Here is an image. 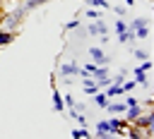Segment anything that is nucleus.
I'll use <instances>...</instances> for the list:
<instances>
[{
    "label": "nucleus",
    "instance_id": "f257e3e1",
    "mask_svg": "<svg viewBox=\"0 0 154 139\" xmlns=\"http://www.w3.org/2000/svg\"><path fill=\"white\" fill-rule=\"evenodd\" d=\"M26 14H29L26 7H24V5H17L10 14H5V19H2V29H7V31H17V26L26 19Z\"/></svg>",
    "mask_w": 154,
    "mask_h": 139
},
{
    "label": "nucleus",
    "instance_id": "f03ea898",
    "mask_svg": "<svg viewBox=\"0 0 154 139\" xmlns=\"http://www.w3.org/2000/svg\"><path fill=\"white\" fill-rule=\"evenodd\" d=\"M130 125H135V127H137V129H142L144 134H152V125H154V113H152V108L142 110V113H140V117H137L135 122H130Z\"/></svg>",
    "mask_w": 154,
    "mask_h": 139
},
{
    "label": "nucleus",
    "instance_id": "7ed1b4c3",
    "mask_svg": "<svg viewBox=\"0 0 154 139\" xmlns=\"http://www.w3.org/2000/svg\"><path fill=\"white\" fill-rule=\"evenodd\" d=\"M108 34V24L99 17V19H89V26H87V36H103Z\"/></svg>",
    "mask_w": 154,
    "mask_h": 139
},
{
    "label": "nucleus",
    "instance_id": "20e7f679",
    "mask_svg": "<svg viewBox=\"0 0 154 139\" xmlns=\"http://www.w3.org/2000/svg\"><path fill=\"white\" fill-rule=\"evenodd\" d=\"M79 72H82V67L77 62H63L58 67V77H79Z\"/></svg>",
    "mask_w": 154,
    "mask_h": 139
},
{
    "label": "nucleus",
    "instance_id": "39448f33",
    "mask_svg": "<svg viewBox=\"0 0 154 139\" xmlns=\"http://www.w3.org/2000/svg\"><path fill=\"white\" fill-rule=\"evenodd\" d=\"M89 58H91V62H96V65H108V62H111V58H108L99 46H91V48H89Z\"/></svg>",
    "mask_w": 154,
    "mask_h": 139
},
{
    "label": "nucleus",
    "instance_id": "423d86ee",
    "mask_svg": "<svg viewBox=\"0 0 154 139\" xmlns=\"http://www.w3.org/2000/svg\"><path fill=\"white\" fill-rule=\"evenodd\" d=\"M125 108H128V105H125V101H113V98H111V101L106 103V108H103V110H106L108 115H123V113H125Z\"/></svg>",
    "mask_w": 154,
    "mask_h": 139
},
{
    "label": "nucleus",
    "instance_id": "0eeeda50",
    "mask_svg": "<svg viewBox=\"0 0 154 139\" xmlns=\"http://www.w3.org/2000/svg\"><path fill=\"white\" fill-rule=\"evenodd\" d=\"M144 108H142V103H135V105H128L125 108V113H123V117H125V122L130 125V122H135L137 117H140V113H142Z\"/></svg>",
    "mask_w": 154,
    "mask_h": 139
},
{
    "label": "nucleus",
    "instance_id": "6e6552de",
    "mask_svg": "<svg viewBox=\"0 0 154 139\" xmlns=\"http://www.w3.org/2000/svg\"><path fill=\"white\" fill-rule=\"evenodd\" d=\"M130 74H132V79L137 81V86L149 89V77H147V72H144V70H140V65H137L135 70H130Z\"/></svg>",
    "mask_w": 154,
    "mask_h": 139
},
{
    "label": "nucleus",
    "instance_id": "1a4fd4ad",
    "mask_svg": "<svg viewBox=\"0 0 154 139\" xmlns=\"http://www.w3.org/2000/svg\"><path fill=\"white\" fill-rule=\"evenodd\" d=\"M82 89H84V93H96L99 91V84H96V79L94 77H82Z\"/></svg>",
    "mask_w": 154,
    "mask_h": 139
},
{
    "label": "nucleus",
    "instance_id": "9d476101",
    "mask_svg": "<svg viewBox=\"0 0 154 139\" xmlns=\"http://www.w3.org/2000/svg\"><path fill=\"white\" fill-rule=\"evenodd\" d=\"M51 103H53V110H55V113H63V110H65V103H63V93H60L58 89H53V93H51Z\"/></svg>",
    "mask_w": 154,
    "mask_h": 139
},
{
    "label": "nucleus",
    "instance_id": "9b49d317",
    "mask_svg": "<svg viewBox=\"0 0 154 139\" xmlns=\"http://www.w3.org/2000/svg\"><path fill=\"white\" fill-rule=\"evenodd\" d=\"M14 38H17V31H7V29L0 26V48H2V46H10Z\"/></svg>",
    "mask_w": 154,
    "mask_h": 139
},
{
    "label": "nucleus",
    "instance_id": "f8f14e48",
    "mask_svg": "<svg viewBox=\"0 0 154 139\" xmlns=\"http://www.w3.org/2000/svg\"><path fill=\"white\" fill-rule=\"evenodd\" d=\"M103 93H106V96H108V101H111V98H120V96H123V89H120V84H113V81H111V84L106 86V91H103Z\"/></svg>",
    "mask_w": 154,
    "mask_h": 139
},
{
    "label": "nucleus",
    "instance_id": "ddd939ff",
    "mask_svg": "<svg viewBox=\"0 0 154 139\" xmlns=\"http://www.w3.org/2000/svg\"><path fill=\"white\" fill-rule=\"evenodd\" d=\"M132 31H135V38H140V41L152 36V29H149V24H140V26H135Z\"/></svg>",
    "mask_w": 154,
    "mask_h": 139
},
{
    "label": "nucleus",
    "instance_id": "4468645a",
    "mask_svg": "<svg viewBox=\"0 0 154 139\" xmlns=\"http://www.w3.org/2000/svg\"><path fill=\"white\" fill-rule=\"evenodd\" d=\"M91 98H94V103H96V105H99L101 110H103V108H106V103H108V96H106V93H103L101 89H99L96 93H91Z\"/></svg>",
    "mask_w": 154,
    "mask_h": 139
},
{
    "label": "nucleus",
    "instance_id": "2eb2a0df",
    "mask_svg": "<svg viewBox=\"0 0 154 139\" xmlns=\"http://www.w3.org/2000/svg\"><path fill=\"white\" fill-rule=\"evenodd\" d=\"M125 134H128V139H144L147 134L142 132V129H137L135 125H130V127H125Z\"/></svg>",
    "mask_w": 154,
    "mask_h": 139
},
{
    "label": "nucleus",
    "instance_id": "dca6fc26",
    "mask_svg": "<svg viewBox=\"0 0 154 139\" xmlns=\"http://www.w3.org/2000/svg\"><path fill=\"white\" fill-rule=\"evenodd\" d=\"M70 134H72V139H89V137H91V132H89L87 127H77V129H72Z\"/></svg>",
    "mask_w": 154,
    "mask_h": 139
},
{
    "label": "nucleus",
    "instance_id": "f3484780",
    "mask_svg": "<svg viewBox=\"0 0 154 139\" xmlns=\"http://www.w3.org/2000/svg\"><path fill=\"white\" fill-rule=\"evenodd\" d=\"M46 2H53V0H24L22 5L26 7V12H31V10H36V7H41V5H46Z\"/></svg>",
    "mask_w": 154,
    "mask_h": 139
},
{
    "label": "nucleus",
    "instance_id": "a211bd4d",
    "mask_svg": "<svg viewBox=\"0 0 154 139\" xmlns=\"http://www.w3.org/2000/svg\"><path fill=\"white\" fill-rule=\"evenodd\" d=\"M132 58H135L137 62H142V60L152 58V53H149V50H144V48H135V50H132Z\"/></svg>",
    "mask_w": 154,
    "mask_h": 139
},
{
    "label": "nucleus",
    "instance_id": "6ab92c4d",
    "mask_svg": "<svg viewBox=\"0 0 154 139\" xmlns=\"http://www.w3.org/2000/svg\"><path fill=\"white\" fill-rule=\"evenodd\" d=\"M89 7H96V10H111V2L108 0H87Z\"/></svg>",
    "mask_w": 154,
    "mask_h": 139
},
{
    "label": "nucleus",
    "instance_id": "aec40b11",
    "mask_svg": "<svg viewBox=\"0 0 154 139\" xmlns=\"http://www.w3.org/2000/svg\"><path fill=\"white\" fill-rule=\"evenodd\" d=\"M120 89H123V93H132V91L137 89V81H135V79H125V81L120 84Z\"/></svg>",
    "mask_w": 154,
    "mask_h": 139
},
{
    "label": "nucleus",
    "instance_id": "412c9836",
    "mask_svg": "<svg viewBox=\"0 0 154 139\" xmlns=\"http://www.w3.org/2000/svg\"><path fill=\"white\" fill-rule=\"evenodd\" d=\"M94 132H96V134H101V132H111L108 120H99V122H96V127H94Z\"/></svg>",
    "mask_w": 154,
    "mask_h": 139
},
{
    "label": "nucleus",
    "instance_id": "4be33fe9",
    "mask_svg": "<svg viewBox=\"0 0 154 139\" xmlns=\"http://www.w3.org/2000/svg\"><path fill=\"white\" fill-rule=\"evenodd\" d=\"M125 29H128V22H123V17H118V19H116V36L123 34Z\"/></svg>",
    "mask_w": 154,
    "mask_h": 139
},
{
    "label": "nucleus",
    "instance_id": "5701e85b",
    "mask_svg": "<svg viewBox=\"0 0 154 139\" xmlns=\"http://www.w3.org/2000/svg\"><path fill=\"white\" fill-rule=\"evenodd\" d=\"M111 10H113L118 17H125V14H128V5H113Z\"/></svg>",
    "mask_w": 154,
    "mask_h": 139
},
{
    "label": "nucleus",
    "instance_id": "b1692460",
    "mask_svg": "<svg viewBox=\"0 0 154 139\" xmlns=\"http://www.w3.org/2000/svg\"><path fill=\"white\" fill-rule=\"evenodd\" d=\"M84 14H87V19H99V17H101V10H96V7H89Z\"/></svg>",
    "mask_w": 154,
    "mask_h": 139
},
{
    "label": "nucleus",
    "instance_id": "393cba45",
    "mask_svg": "<svg viewBox=\"0 0 154 139\" xmlns=\"http://www.w3.org/2000/svg\"><path fill=\"white\" fill-rule=\"evenodd\" d=\"M77 26H79V19H77V17H75V19H70V22H67V24H65V26H63V29H65V31H75V29H77Z\"/></svg>",
    "mask_w": 154,
    "mask_h": 139
},
{
    "label": "nucleus",
    "instance_id": "a878e982",
    "mask_svg": "<svg viewBox=\"0 0 154 139\" xmlns=\"http://www.w3.org/2000/svg\"><path fill=\"white\" fill-rule=\"evenodd\" d=\"M63 103H65V108H72L77 101H75V96H72V93H65V96H63Z\"/></svg>",
    "mask_w": 154,
    "mask_h": 139
},
{
    "label": "nucleus",
    "instance_id": "bb28decb",
    "mask_svg": "<svg viewBox=\"0 0 154 139\" xmlns=\"http://www.w3.org/2000/svg\"><path fill=\"white\" fill-rule=\"evenodd\" d=\"M96 84H99V89H106V86L111 84V74H108V77H103V79H96Z\"/></svg>",
    "mask_w": 154,
    "mask_h": 139
},
{
    "label": "nucleus",
    "instance_id": "cd10ccee",
    "mask_svg": "<svg viewBox=\"0 0 154 139\" xmlns=\"http://www.w3.org/2000/svg\"><path fill=\"white\" fill-rule=\"evenodd\" d=\"M75 120H77V125H79V127H87V117H84V113H77V117H75Z\"/></svg>",
    "mask_w": 154,
    "mask_h": 139
},
{
    "label": "nucleus",
    "instance_id": "c85d7f7f",
    "mask_svg": "<svg viewBox=\"0 0 154 139\" xmlns=\"http://www.w3.org/2000/svg\"><path fill=\"white\" fill-rule=\"evenodd\" d=\"M123 2H125L128 7H132V5H135V0H123Z\"/></svg>",
    "mask_w": 154,
    "mask_h": 139
},
{
    "label": "nucleus",
    "instance_id": "c756f323",
    "mask_svg": "<svg viewBox=\"0 0 154 139\" xmlns=\"http://www.w3.org/2000/svg\"><path fill=\"white\" fill-rule=\"evenodd\" d=\"M144 139H152V134H147V137H144Z\"/></svg>",
    "mask_w": 154,
    "mask_h": 139
},
{
    "label": "nucleus",
    "instance_id": "7c9ffc66",
    "mask_svg": "<svg viewBox=\"0 0 154 139\" xmlns=\"http://www.w3.org/2000/svg\"><path fill=\"white\" fill-rule=\"evenodd\" d=\"M89 139H91V137H89Z\"/></svg>",
    "mask_w": 154,
    "mask_h": 139
}]
</instances>
